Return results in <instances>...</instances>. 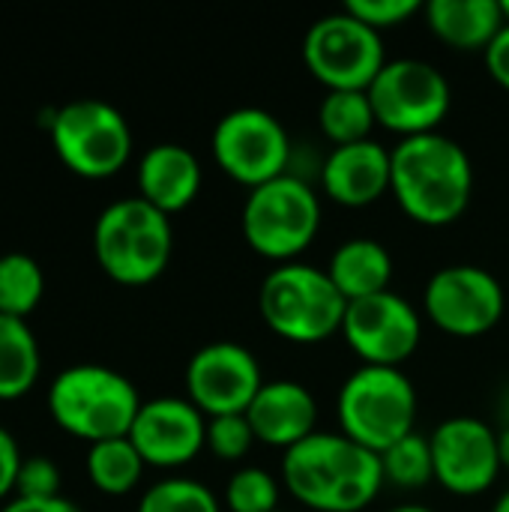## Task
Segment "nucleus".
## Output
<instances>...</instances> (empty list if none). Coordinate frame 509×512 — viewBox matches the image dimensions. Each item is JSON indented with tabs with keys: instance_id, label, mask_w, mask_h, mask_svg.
<instances>
[{
	"instance_id": "1",
	"label": "nucleus",
	"mask_w": 509,
	"mask_h": 512,
	"mask_svg": "<svg viewBox=\"0 0 509 512\" xmlns=\"http://www.w3.org/2000/svg\"><path fill=\"white\" fill-rule=\"evenodd\" d=\"M390 192L411 222L444 228L465 216L474 165L465 147L441 132L402 138L390 150Z\"/></svg>"
},
{
	"instance_id": "2",
	"label": "nucleus",
	"mask_w": 509,
	"mask_h": 512,
	"mask_svg": "<svg viewBox=\"0 0 509 512\" xmlns=\"http://www.w3.org/2000/svg\"><path fill=\"white\" fill-rule=\"evenodd\" d=\"M282 480L303 507L315 512L366 510L387 483L381 456L342 432H315L285 450Z\"/></svg>"
},
{
	"instance_id": "3",
	"label": "nucleus",
	"mask_w": 509,
	"mask_h": 512,
	"mask_svg": "<svg viewBox=\"0 0 509 512\" xmlns=\"http://www.w3.org/2000/svg\"><path fill=\"white\" fill-rule=\"evenodd\" d=\"M141 405L144 402L126 375L93 363L63 369L48 387L54 423L87 444L126 438Z\"/></svg>"
},
{
	"instance_id": "4",
	"label": "nucleus",
	"mask_w": 509,
	"mask_h": 512,
	"mask_svg": "<svg viewBox=\"0 0 509 512\" xmlns=\"http://www.w3.org/2000/svg\"><path fill=\"white\" fill-rule=\"evenodd\" d=\"M93 252L105 276L114 282L129 288L150 285L171 264V216L138 195L120 198L99 213L93 228Z\"/></svg>"
},
{
	"instance_id": "5",
	"label": "nucleus",
	"mask_w": 509,
	"mask_h": 512,
	"mask_svg": "<svg viewBox=\"0 0 509 512\" xmlns=\"http://www.w3.org/2000/svg\"><path fill=\"white\" fill-rule=\"evenodd\" d=\"M258 312L279 339L294 345H318L342 333L348 300L330 282L327 270L291 261L264 276Z\"/></svg>"
},
{
	"instance_id": "6",
	"label": "nucleus",
	"mask_w": 509,
	"mask_h": 512,
	"mask_svg": "<svg viewBox=\"0 0 509 512\" xmlns=\"http://www.w3.org/2000/svg\"><path fill=\"white\" fill-rule=\"evenodd\" d=\"M336 414L345 438L381 456L414 432L417 390L402 369L360 366L342 384Z\"/></svg>"
},
{
	"instance_id": "7",
	"label": "nucleus",
	"mask_w": 509,
	"mask_h": 512,
	"mask_svg": "<svg viewBox=\"0 0 509 512\" xmlns=\"http://www.w3.org/2000/svg\"><path fill=\"white\" fill-rule=\"evenodd\" d=\"M240 228L261 258L291 264L321 231V201L306 180L282 174L249 189Z\"/></svg>"
},
{
	"instance_id": "8",
	"label": "nucleus",
	"mask_w": 509,
	"mask_h": 512,
	"mask_svg": "<svg viewBox=\"0 0 509 512\" xmlns=\"http://www.w3.org/2000/svg\"><path fill=\"white\" fill-rule=\"evenodd\" d=\"M48 135L57 159L84 180L114 177L132 156L126 117L102 99H75L57 108Z\"/></svg>"
},
{
	"instance_id": "9",
	"label": "nucleus",
	"mask_w": 509,
	"mask_h": 512,
	"mask_svg": "<svg viewBox=\"0 0 509 512\" xmlns=\"http://www.w3.org/2000/svg\"><path fill=\"white\" fill-rule=\"evenodd\" d=\"M366 93L375 120L402 138L438 132L453 105L447 75L435 63L420 57L387 60Z\"/></svg>"
},
{
	"instance_id": "10",
	"label": "nucleus",
	"mask_w": 509,
	"mask_h": 512,
	"mask_svg": "<svg viewBox=\"0 0 509 512\" xmlns=\"http://www.w3.org/2000/svg\"><path fill=\"white\" fill-rule=\"evenodd\" d=\"M303 63L327 90H369L387 66V51L378 30L342 9L318 18L306 30Z\"/></svg>"
},
{
	"instance_id": "11",
	"label": "nucleus",
	"mask_w": 509,
	"mask_h": 512,
	"mask_svg": "<svg viewBox=\"0 0 509 512\" xmlns=\"http://www.w3.org/2000/svg\"><path fill=\"white\" fill-rule=\"evenodd\" d=\"M213 159L240 186L258 189L291 162V138L279 117L264 108H234L213 129Z\"/></svg>"
},
{
	"instance_id": "12",
	"label": "nucleus",
	"mask_w": 509,
	"mask_h": 512,
	"mask_svg": "<svg viewBox=\"0 0 509 512\" xmlns=\"http://www.w3.org/2000/svg\"><path fill=\"white\" fill-rule=\"evenodd\" d=\"M429 321L447 336L477 339L495 330L504 318V285L477 264H453L438 270L423 291Z\"/></svg>"
},
{
	"instance_id": "13",
	"label": "nucleus",
	"mask_w": 509,
	"mask_h": 512,
	"mask_svg": "<svg viewBox=\"0 0 509 512\" xmlns=\"http://www.w3.org/2000/svg\"><path fill=\"white\" fill-rule=\"evenodd\" d=\"M342 336L363 366L399 369L420 348L423 321L405 297L384 291L348 303Z\"/></svg>"
},
{
	"instance_id": "14",
	"label": "nucleus",
	"mask_w": 509,
	"mask_h": 512,
	"mask_svg": "<svg viewBox=\"0 0 509 512\" xmlns=\"http://www.w3.org/2000/svg\"><path fill=\"white\" fill-rule=\"evenodd\" d=\"M264 387L255 354L237 342H213L192 354L186 366L189 402L207 417L246 414Z\"/></svg>"
},
{
	"instance_id": "15",
	"label": "nucleus",
	"mask_w": 509,
	"mask_h": 512,
	"mask_svg": "<svg viewBox=\"0 0 509 512\" xmlns=\"http://www.w3.org/2000/svg\"><path fill=\"white\" fill-rule=\"evenodd\" d=\"M435 480L459 498L483 495L501 474L498 432L477 417H450L429 438Z\"/></svg>"
},
{
	"instance_id": "16",
	"label": "nucleus",
	"mask_w": 509,
	"mask_h": 512,
	"mask_svg": "<svg viewBox=\"0 0 509 512\" xmlns=\"http://www.w3.org/2000/svg\"><path fill=\"white\" fill-rule=\"evenodd\" d=\"M129 441L141 453L144 465L180 468L207 447V417L189 399H150L141 405L129 429Z\"/></svg>"
},
{
	"instance_id": "17",
	"label": "nucleus",
	"mask_w": 509,
	"mask_h": 512,
	"mask_svg": "<svg viewBox=\"0 0 509 512\" xmlns=\"http://www.w3.org/2000/svg\"><path fill=\"white\" fill-rule=\"evenodd\" d=\"M246 420L255 432V441L291 450L315 435L318 402L300 381H264L246 411Z\"/></svg>"
},
{
	"instance_id": "18",
	"label": "nucleus",
	"mask_w": 509,
	"mask_h": 512,
	"mask_svg": "<svg viewBox=\"0 0 509 512\" xmlns=\"http://www.w3.org/2000/svg\"><path fill=\"white\" fill-rule=\"evenodd\" d=\"M390 150L378 141L333 147L321 165V189L342 207H369L390 192Z\"/></svg>"
},
{
	"instance_id": "19",
	"label": "nucleus",
	"mask_w": 509,
	"mask_h": 512,
	"mask_svg": "<svg viewBox=\"0 0 509 512\" xmlns=\"http://www.w3.org/2000/svg\"><path fill=\"white\" fill-rule=\"evenodd\" d=\"M201 192V162L183 144H156L138 162V198L165 216L186 210Z\"/></svg>"
},
{
	"instance_id": "20",
	"label": "nucleus",
	"mask_w": 509,
	"mask_h": 512,
	"mask_svg": "<svg viewBox=\"0 0 509 512\" xmlns=\"http://www.w3.org/2000/svg\"><path fill=\"white\" fill-rule=\"evenodd\" d=\"M429 30L456 51H483L504 30L501 0H429L423 3Z\"/></svg>"
},
{
	"instance_id": "21",
	"label": "nucleus",
	"mask_w": 509,
	"mask_h": 512,
	"mask_svg": "<svg viewBox=\"0 0 509 512\" xmlns=\"http://www.w3.org/2000/svg\"><path fill=\"white\" fill-rule=\"evenodd\" d=\"M327 276L348 303L366 300L390 291L393 255L384 243L372 237H351L330 255Z\"/></svg>"
},
{
	"instance_id": "22",
	"label": "nucleus",
	"mask_w": 509,
	"mask_h": 512,
	"mask_svg": "<svg viewBox=\"0 0 509 512\" xmlns=\"http://www.w3.org/2000/svg\"><path fill=\"white\" fill-rule=\"evenodd\" d=\"M39 369V342L27 321L0 315V402H12L30 393Z\"/></svg>"
},
{
	"instance_id": "23",
	"label": "nucleus",
	"mask_w": 509,
	"mask_h": 512,
	"mask_svg": "<svg viewBox=\"0 0 509 512\" xmlns=\"http://www.w3.org/2000/svg\"><path fill=\"white\" fill-rule=\"evenodd\" d=\"M318 123L336 147L369 141L372 129L378 126L366 90H327L318 108Z\"/></svg>"
},
{
	"instance_id": "24",
	"label": "nucleus",
	"mask_w": 509,
	"mask_h": 512,
	"mask_svg": "<svg viewBox=\"0 0 509 512\" xmlns=\"http://www.w3.org/2000/svg\"><path fill=\"white\" fill-rule=\"evenodd\" d=\"M144 468L147 465H144L141 453L135 450V444L129 441V435L90 444L87 477L105 495H126V492H132L138 486Z\"/></svg>"
},
{
	"instance_id": "25",
	"label": "nucleus",
	"mask_w": 509,
	"mask_h": 512,
	"mask_svg": "<svg viewBox=\"0 0 509 512\" xmlns=\"http://www.w3.org/2000/svg\"><path fill=\"white\" fill-rule=\"evenodd\" d=\"M42 294L45 276L30 255L9 252L0 258V315L27 321V315L39 306Z\"/></svg>"
},
{
	"instance_id": "26",
	"label": "nucleus",
	"mask_w": 509,
	"mask_h": 512,
	"mask_svg": "<svg viewBox=\"0 0 509 512\" xmlns=\"http://www.w3.org/2000/svg\"><path fill=\"white\" fill-rule=\"evenodd\" d=\"M384 480L399 489H423L435 480V459L429 438L411 432L408 438L396 441L390 450L381 453Z\"/></svg>"
},
{
	"instance_id": "27",
	"label": "nucleus",
	"mask_w": 509,
	"mask_h": 512,
	"mask_svg": "<svg viewBox=\"0 0 509 512\" xmlns=\"http://www.w3.org/2000/svg\"><path fill=\"white\" fill-rule=\"evenodd\" d=\"M138 512H219V501L204 483L174 477L150 486L138 501Z\"/></svg>"
},
{
	"instance_id": "28",
	"label": "nucleus",
	"mask_w": 509,
	"mask_h": 512,
	"mask_svg": "<svg viewBox=\"0 0 509 512\" xmlns=\"http://www.w3.org/2000/svg\"><path fill=\"white\" fill-rule=\"evenodd\" d=\"M225 504L231 512H276L279 483L264 468H240L225 486Z\"/></svg>"
},
{
	"instance_id": "29",
	"label": "nucleus",
	"mask_w": 509,
	"mask_h": 512,
	"mask_svg": "<svg viewBox=\"0 0 509 512\" xmlns=\"http://www.w3.org/2000/svg\"><path fill=\"white\" fill-rule=\"evenodd\" d=\"M255 444L246 414H225L207 420V450L222 462H240Z\"/></svg>"
},
{
	"instance_id": "30",
	"label": "nucleus",
	"mask_w": 509,
	"mask_h": 512,
	"mask_svg": "<svg viewBox=\"0 0 509 512\" xmlns=\"http://www.w3.org/2000/svg\"><path fill=\"white\" fill-rule=\"evenodd\" d=\"M15 498L24 501H48L60 498V471L51 459L33 456L21 462L18 483H15Z\"/></svg>"
},
{
	"instance_id": "31",
	"label": "nucleus",
	"mask_w": 509,
	"mask_h": 512,
	"mask_svg": "<svg viewBox=\"0 0 509 512\" xmlns=\"http://www.w3.org/2000/svg\"><path fill=\"white\" fill-rule=\"evenodd\" d=\"M345 9L360 18L363 24H369L372 30H390L399 27L402 21H408L411 15H417L423 6L417 0H351L345 3Z\"/></svg>"
},
{
	"instance_id": "32",
	"label": "nucleus",
	"mask_w": 509,
	"mask_h": 512,
	"mask_svg": "<svg viewBox=\"0 0 509 512\" xmlns=\"http://www.w3.org/2000/svg\"><path fill=\"white\" fill-rule=\"evenodd\" d=\"M21 450H18V441L0 426V501L6 495L15 492V483H18V471H21Z\"/></svg>"
},
{
	"instance_id": "33",
	"label": "nucleus",
	"mask_w": 509,
	"mask_h": 512,
	"mask_svg": "<svg viewBox=\"0 0 509 512\" xmlns=\"http://www.w3.org/2000/svg\"><path fill=\"white\" fill-rule=\"evenodd\" d=\"M486 66H489V75L509 90V24H504V30L495 36V42L486 48Z\"/></svg>"
},
{
	"instance_id": "34",
	"label": "nucleus",
	"mask_w": 509,
	"mask_h": 512,
	"mask_svg": "<svg viewBox=\"0 0 509 512\" xmlns=\"http://www.w3.org/2000/svg\"><path fill=\"white\" fill-rule=\"evenodd\" d=\"M3 512H84L78 504L66 501L63 495L60 498H48V501H24V498H15L12 504H6Z\"/></svg>"
},
{
	"instance_id": "35",
	"label": "nucleus",
	"mask_w": 509,
	"mask_h": 512,
	"mask_svg": "<svg viewBox=\"0 0 509 512\" xmlns=\"http://www.w3.org/2000/svg\"><path fill=\"white\" fill-rule=\"evenodd\" d=\"M498 450H501V465L509 471V426L498 432Z\"/></svg>"
},
{
	"instance_id": "36",
	"label": "nucleus",
	"mask_w": 509,
	"mask_h": 512,
	"mask_svg": "<svg viewBox=\"0 0 509 512\" xmlns=\"http://www.w3.org/2000/svg\"><path fill=\"white\" fill-rule=\"evenodd\" d=\"M501 420H504V426H509V384L501 393Z\"/></svg>"
},
{
	"instance_id": "37",
	"label": "nucleus",
	"mask_w": 509,
	"mask_h": 512,
	"mask_svg": "<svg viewBox=\"0 0 509 512\" xmlns=\"http://www.w3.org/2000/svg\"><path fill=\"white\" fill-rule=\"evenodd\" d=\"M390 512H435V510H429V507H420V504H405V507H396V510H390Z\"/></svg>"
},
{
	"instance_id": "38",
	"label": "nucleus",
	"mask_w": 509,
	"mask_h": 512,
	"mask_svg": "<svg viewBox=\"0 0 509 512\" xmlns=\"http://www.w3.org/2000/svg\"><path fill=\"white\" fill-rule=\"evenodd\" d=\"M492 512H509V492H504V495H501V501L495 504V510Z\"/></svg>"
},
{
	"instance_id": "39",
	"label": "nucleus",
	"mask_w": 509,
	"mask_h": 512,
	"mask_svg": "<svg viewBox=\"0 0 509 512\" xmlns=\"http://www.w3.org/2000/svg\"><path fill=\"white\" fill-rule=\"evenodd\" d=\"M501 9H504V21L509 24V0H501Z\"/></svg>"
},
{
	"instance_id": "40",
	"label": "nucleus",
	"mask_w": 509,
	"mask_h": 512,
	"mask_svg": "<svg viewBox=\"0 0 509 512\" xmlns=\"http://www.w3.org/2000/svg\"><path fill=\"white\" fill-rule=\"evenodd\" d=\"M276 512H285V510H276Z\"/></svg>"
}]
</instances>
